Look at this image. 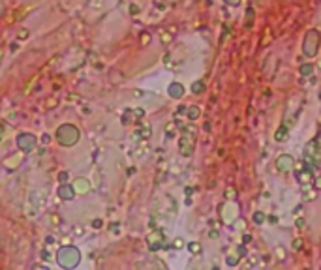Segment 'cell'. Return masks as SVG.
<instances>
[{"mask_svg":"<svg viewBox=\"0 0 321 270\" xmlns=\"http://www.w3.org/2000/svg\"><path fill=\"white\" fill-rule=\"evenodd\" d=\"M59 265L64 267V269H74L77 267V263H79V250H75L72 246H66V248H62L60 251H59Z\"/></svg>","mask_w":321,"mask_h":270,"instance_id":"7a4b0ae2","label":"cell"},{"mask_svg":"<svg viewBox=\"0 0 321 270\" xmlns=\"http://www.w3.org/2000/svg\"><path fill=\"white\" fill-rule=\"evenodd\" d=\"M17 147L21 148L23 152H30V150H34L36 147V137L30 134H21L17 137Z\"/></svg>","mask_w":321,"mask_h":270,"instance_id":"3957f363","label":"cell"},{"mask_svg":"<svg viewBox=\"0 0 321 270\" xmlns=\"http://www.w3.org/2000/svg\"><path fill=\"white\" fill-rule=\"evenodd\" d=\"M57 141L64 147H72L79 141V130L72 124H64L57 130Z\"/></svg>","mask_w":321,"mask_h":270,"instance_id":"6da1fadb","label":"cell"},{"mask_svg":"<svg viewBox=\"0 0 321 270\" xmlns=\"http://www.w3.org/2000/svg\"><path fill=\"white\" fill-rule=\"evenodd\" d=\"M74 193H75V190L72 186H60V188H59V195H60L64 201L74 199Z\"/></svg>","mask_w":321,"mask_h":270,"instance_id":"277c9868","label":"cell"}]
</instances>
